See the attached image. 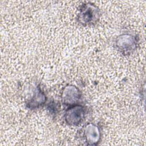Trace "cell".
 Listing matches in <instances>:
<instances>
[{"label":"cell","mask_w":146,"mask_h":146,"mask_svg":"<svg viewBox=\"0 0 146 146\" xmlns=\"http://www.w3.org/2000/svg\"><path fill=\"white\" fill-rule=\"evenodd\" d=\"M100 17V10L91 2L82 3L79 9L77 21L80 25L87 26L95 25Z\"/></svg>","instance_id":"obj_1"},{"label":"cell","mask_w":146,"mask_h":146,"mask_svg":"<svg viewBox=\"0 0 146 146\" xmlns=\"http://www.w3.org/2000/svg\"><path fill=\"white\" fill-rule=\"evenodd\" d=\"M139 42V38L137 34L124 33L115 39L114 47L122 55H129L137 49Z\"/></svg>","instance_id":"obj_2"},{"label":"cell","mask_w":146,"mask_h":146,"mask_svg":"<svg viewBox=\"0 0 146 146\" xmlns=\"http://www.w3.org/2000/svg\"><path fill=\"white\" fill-rule=\"evenodd\" d=\"M87 114V108L80 104L69 106L66 110L64 118L66 123L69 125L77 126L85 119Z\"/></svg>","instance_id":"obj_3"},{"label":"cell","mask_w":146,"mask_h":146,"mask_svg":"<svg viewBox=\"0 0 146 146\" xmlns=\"http://www.w3.org/2000/svg\"><path fill=\"white\" fill-rule=\"evenodd\" d=\"M81 132L82 139L85 144L88 145H96L101 138L100 127L94 123H88L82 128Z\"/></svg>","instance_id":"obj_4"},{"label":"cell","mask_w":146,"mask_h":146,"mask_svg":"<svg viewBox=\"0 0 146 146\" xmlns=\"http://www.w3.org/2000/svg\"><path fill=\"white\" fill-rule=\"evenodd\" d=\"M82 97L80 90L75 86L68 84L62 90L60 98L63 104L71 106L77 104Z\"/></svg>","instance_id":"obj_5"},{"label":"cell","mask_w":146,"mask_h":146,"mask_svg":"<svg viewBox=\"0 0 146 146\" xmlns=\"http://www.w3.org/2000/svg\"><path fill=\"white\" fill-rule=\"evenodd\" d=\"M47 98L44 92L39 85H37L34 88L32 95L26 100V105L29 109L34 110L43 106Z\"/></svg>","instance_id":"obj_6"},{"label":"cell","mask_w":146,"mask_h":146,"mask_svg":"<svg viewBox=\"0 0 146 146\" xmlns=\"http://www.w3.org/2000/svg\"><path fill=\"white\" fill-rule=\"evenodd\" d=\"M47 110L52 115L56 114L58 111V104L54 101L50 102L47 104Z\"/></svg>","instance_id":"obj_7"}]
</instances>
